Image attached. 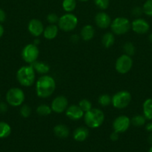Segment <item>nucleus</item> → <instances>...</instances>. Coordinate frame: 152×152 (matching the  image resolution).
Returning <instances> with one entry per match:
<instances>
[{"mask_svg":"<svg viewBox=\"0 0 152 152\" xmlns=\"http://www.w3.org/2000/svg\"><path fill=\"white\" fill-rule=\"evenodd\" d=\"M77 23L78 19L77 16L71 13H67L61 16L58 22V28L66 32L73 31L75 28H76Z\"/></svg>","mask_w":152,"mask_h":152,"instance_id":"4","label":"nucleus"},{"mask_svg":"<svg viewBox=\"0 0 152 152\" xmlns=\"http://www.w3.org/2000/svg\"><path fill=\"white\" fill-rule=\"evenodd\" d=\"M16 80L21 86L30 87L35 82V71L31 65H25L19 68L16 72Z\"/></svg>","mask_w":152,"mask_h":152,"instance_id":"3","label":"nucleus"},{"mask_svg":"<svg viewBox=\"0 0 152 152\" xmlns=\"http://www.w3.org/2000/svg\"><path fill=\"white\" fill-rule=\"evenodd\" d=\"M78 1H89V0H78Z\"/></svg>","mask_w":152,"mask_h":152,"instance_id":"45","label":"nucleus"},{"mask_svg":"<svg viewBox=\"0 0 152 152\" xmlns=\"http://www.w3.org/2000/svg\"><path fill=\"white\" fill-rule=\"evenodd\" d=\"M56 83L55 79L47 74L42 75L35 84L36 93L40 98L49 97L54 93Z\"/></svg>","mask_w":152,"mask_h":152,"instance_id":"1","label":"nucleus"},{"mask_svg":"<svg viewBox=\"0 0 152 152\" xmlns=\"http://www.w3.org/2000/svg\"><path fill=\"white\" fill-rule=\"evenodd\" d=\"M30 65H31V67L34 68L35 72L43 74V75L47 74L49 71V70H50L49 65L47 63H46V62H41V61L37 60L33 62V63H31Z\"/></svg>","mask_w":152,"mask_h":152,"instance_id":"19","label":"nucleus"},{"mask_svg":"<svg viewBox=\"0 0 152 152\" xmlns=\"http://www.w3.org/2000/svg\"><path fill=\"white\" fill-rule=\"evenodd\" d=\"M22 58L26 63L31 65L34 62L37 60L39 55H40V50L38 47L34 44H28L22 48L21 52Z\"/></svg>","mask_w":152,"mask_h":152,"instance_id":"8","label":"nucleus"},{"mask_svg":"<svg viewBox=\"0 0 152 152\" xmlns=\"http://www.w3.org/2000/svg\"><path fill=\"white\" fill-rule=\"evenodd\" d=\"M148 39H149V41L151 42H152V34H149V36H148Z\"/></svg>","mask_w":152,"mask_h":152,"instance_id":"43","label":"nucleus"},{"mask_svg":"<svg viewBox=\"0 0 152 152\" xmlns=\"http://www.w3.org/2000/svg\"><path fill=\"white\" fill-rule=\"evenodd\" d=\"M65 113L66 116L72 120H79L84 115V112L82 111L79 105L74 104L67 107Z\"/></svg>","mask_w":152,"mask_h":152,"instance_id":"14","label":"nucleus"},{"mask_svg":"<svg viewBox=\"0 0 152 152\" xmlns=\"http://www.w3.org/2000/svg\"><path fill=\"white\" fill-rule=\"evenodd\" d=\"M80 34L83 40L86 42L90 41L95 36V29L92 25H86L82 28Z\"/></svg>","mask_w":152,"mask_h":152,"instance_id":"18","label":"nucleus"},{"mask_svg":"<svg viewBox=\"0 0 152 152\" xmlns=\"http://www.w3.org/2000/svg\"><path fill=\"white\" fill-rule=\"evenodd\" d=\"M104 114L99 108H92L84 113L83 119L86 126L91 129H97L104 121Z\"/></svg>","mask_w":152,"mask_h":152,"instance_id":"2","label":"nucleus"},{"mask_svg":"<svg viewBox=\"0 0 152 152\" xmlns=\"http://www.w3.org/2000/svg\"><path fill=\"white\" fill-rule=\"evenodd\" d=\"M101 42L106 48H109L113 46L115 42V37L113 35V33L107 32L104 34L101 39Z\"/></svg>","mask_w":152,"mask_h":152,"instance_id":"22","label":"nucleus"},{"mask_svg":"<svg viewBox=\"0 0 152 152\" xmlns=\"http://www.w3.org/2000/svg\"><path fill=\"white\" fill-rule=\"evenodd\" d=\"M131 101V93L128 91H120L112 96L111 104L117 109H123L129 105Z\"/></svg>","mask_w":152,"mask_h":152,"instance_id":"7","label":"nucleus"},{"mask_svg":"<svg viewBox=\"0 0 152 152\" xmlns=\"http://www.w3.org/2000/svg\"><path fill=\"white\" fill-rule=\"evenodd\" d=\"M95 22L97 26L101 29H106L111 25V18L105 12H99L95 16Z\"/></svg>","mask_w":152,"mask_h":152,"instance_id":"15","label":"nucleus"},{"mask_svg":"<svg viewBox=\"0 0 152 152\" xmlns=\"http://www.w3.org/2000/svg\"><path fill=\"white\" fill-rule=\"evenodd\" d=\"M79 107L82 109V111L83 112H86V111H89L90 109H92V103L89 100L86 99H83L79 102L78 103Z\"/></svg>","mask_w":152,"mask_h":152,"instance_id":"29","label":"nucleus"},{"mask_svg":"<svg viewBox=\"0 0 152 152\" xmlns=\"http://www.w3.org/2000/svg\"><path fill=\"white\" fill-rule=\"evenodd\" d=\"M25 98L24 91L19 88H11L6 94V100L7 103L13 107L22 105Z\"/></svg>","mask_w":152,"mask_h":152,"instance_id":"5","label":"nucleus"},{"mask_svg":"<svg viewBox=\"0 0 152 152\" xmlns=\"http://www.w3.org/2000/svg\"><path fill=\"white\" fill-rule=\"evenodd\" d=\"M36 112L40 116H48L52 112L51 106L47 104H40L37 106Z\"/></svg>","mask_w":152,"mask_h":152,"instance_id":"24","label":"nucleus"},{"mask_svg":"<svg viewBox=\"0 0 152 152\" xmlns=\"http://www.w3.org/2000/svg\"><path fill=\"white\" fill-rule=\"evenodd\" d=\"M142 13H143L142 8H141V7H136L132 10V14L134 15V16H137V17L141 16V14Z\"/></svg>","mask_w":152,"mask_h":152,"instance_id":"34","label":"nucleus"},{"mask_svg":"<svg viewBox=\"0 0 152 152\" xmlns=\"http://www.w3.org/2000/svg\"><path fill=\"white\" fill-rule=\"evenodd\" d=\"M77 2L76 0H63L62 2L63 9L67 13H71L75 9Z\"/></svg>","mask_w":152,"mask_h":152,"instance_id":"25","label":"nucleus"},{"mask_svg":"<svg viewBox=\"0 0 152 152\" xmlns=\"http://www.w3.org/2000/svg\"><path fill=\"white\" fill-rule=\"evenodd\" d=\"M110 138L112 141H116L119 139V133L116 132H113V133L110 134Z\"/></svg>","mask_w":152,"mask_h":152,"instance_id":"37","label":"nucleus"},{"mask_svg":"<svg viewBox=\"0 0 152 152\" xmlns=\"http://www.w3.org/2000/svg\"><path fill=\"white\" fill-rule=\"evenodd\" d=\"M88 136H89V130L87 128L83 126L77 128L73 132V137L77 142H83L86 140Z\"/></svg>","mask_w":152,"mask_h":152,"instance_id":"16","label":"nucleus"},{"mask_svg":"<svg viewBox=\"0 0 152 152\" xmlns=\"http://www.w3.org/2000/svg\"><path fill=\"white\" fill-rule=\"evenodd\" d=\"M131 120L125 115H120L116 117L113 123V129L117 133H124L129 129Z\"/></svg>","mask_w":152,"mask_h":152,"instance_id":"10","label":"nucleus"},{"mask_svg":"<svg viewBox=\"0 0 152 152\" xmlns=\"http://www.w3.org/2000/svg\"><path fill=\"white\" fill-rule=\"evenodd\" d=\"M70 39L72 42H77L79 40V37L76 34H74V35H72L71 37H70Z\"/></svg>","mask_w":152,"mask_h":152,"instance_id":"38","label":"nucleus"},{"mask_svg":"<svg viewBox=\"0 0 152 152\" xmlns=\"http://www.w3.org/2000/svg\"><path fill=\"white\" fill-rule=\"evenodd\" d=\"M148 152H152V146L150 148V149H149V151H148Z\"/></svg>","mask_w":152,"mask_h":152,"instance_id":"44","label":"nucleus"},{"mask_svg":"<svg viewBox=\"0 0 152 152\" xmlns=\"http://www.w3.org/2000/svg\"><path fill=\"white\" fill-rule=\"evenodd\" d=\"M7 111V105L4 102H0V113L4 114Z\"/></svg>","mask_w":152,"mask_h":152,"instance_id":"35","label":"nucleus"},{"mask_svg":"<svg viewBox=\"0 0 152 152\" xmlns=\"http://www.w3.org/2000/svg\"><path fill=\"white\" fill-rule=\"evenodd\" d=\"M110 28L113 34L116 35H123L130 31L131 23L127 18L117 17L112 21Z\"/></svg>","mask_w":152,"mask_h":152,"instance_id":"6","label":"nucleus"},{"mask_svg":"<svg viewBox=\"0 0 152 152\" xmlns=\"http://www.w3.org/2000/svg\"><path fill=\"white\" fill-rule=\"evenodd\" d=\"M3 34H4V28H3L2 25L0 24V38L2 37Z\"/></svg>","mask_w":152,"mask_h":152,"instance_id":"40","label":"nucleus"},{"mask_svg":"<svg viewBox=\"0 0 152 152\" xmlns=\"http://www.w3.org/2000/svg\"><path fill=\"white\" fill-rule=\"evenodd\" d=\"M19 113H20L21 117H24V118H28L31 114V108L29 105H22L21 106L20 110H19Z\"/></svg>","mask_w":152,"mask_h":152,"instance_id":"31","label":"nucleus"},{"mask_svg":"<svg viewBox=\"0 0 152 152\" xmlns=\"http://www.w3.org/2000/svg\"><path fill=\"white\" fill-rule=\"evenodd\" d=\"M68 99L64 96H58L52 100L51 108L53 112L57 114L63 113L66 110L68 105Z\"/></svg>","mask_w":152,"mask_h":152,"instance_id":"11","label":"nucleus"},{"mask_svg":"<svg viewBox=\"0 0 152 152\" xmlns=\"http://www.w3.org/2000/svg\"><path fill=\"white\" fill-rule=\"evenodd\" d=\"M28 30L31 35L35 37H38L43 34L44 26L40 20L37 19H33L28 22Z\"/></svg>","mask_w":152,"mask_h":152,"instance_id":"13","label":"nucleus"},{"mask_svg":"<svg viewBox=\"0 0 152 152\" xmlns=\"http://www.w3.org/2000/svg\"><path fill=\"white\" fill-rule=\"evenodd\" d=\"M54 134L59 138H66L69 135V129L66 126L58 124L55 126L53 129Z\"/></svg>","mask_w":152,"mask_h":152,"instance_id":"20","label":"nucleus"},{"mask_svg":"<svg viewBox=\"0 0 152 152\" xmlns=\"http://www.w3.org/2000/svg\"><path fill=\"white\" fill-rule=\"evenodd\" d=\"M40 40H39V39H35L34 41V43H33V44H34L35 45L37 46L39 44H40Z\"/></svg>","mask_w":152,"mask_h":152,"instance_id":"42","label":"nucleus"},{"mask_svg":"<svg viewBox=\"0 0 152 152\" xmlns=\"http://www.w3.org/2000/svg\"><path fill=\"white\" fill-rule=\"evenodd\" d=\"M6 19V13L1 8H0V23L4 22Z\"/></svg>","mask_w":152,"mask_h":152,"instance_id":"36","label":"nucleus"},{"mask_svg":"<svg viewBox=\"0 0 152 152\" xmlns=\"http://www.w3.org/2000/svg\"><path fill=\"white\" fill-rule=\"evenodd\" d=\"M143 115L146 120H152V99L148 98L144 101L142 105Z\"/></svg>","mask_w":152,"mask_h":152,"instance_id":"21","label":"nucleus"},{"mask_svg":"<svg viewBox=\"0 0 152 152\" xmlns=\"http://www.w3.org/2000/svg\"><path fill=\"white\" fill-rule=\"evenodd\" d=\"M131 28L137 34H147L150 29V25L145 19L137 18L131 22Z\"/></svg>","mask_w":152,"mask_h":152,"instance_id":"12","label":"nucleus"},{"mask_svg":"<svg viewBox=\"0 0 152 152\" xmlns=\"http://www.w3.org/2000/svg\"><path fill=\"white\" fill-rule=\"evenodd\" d=\"M148 142L151 145H152V132L149 134L148 137Z\"/></svg>","mask_w":152,"mask_h":152,"instance_id":"41","label":"nucleus"},{"mask_svg":"<svg viewBox=\"0 0 152 152\" xmlns=\"http://www.w3.org/2000/svg\"><path fill=\"white\" fill-rule=\"evenodd\" d=\"M11 133L10 125L5 122H0V138L7 137Z\"/></svg>","mask_w":152,"mask_h":152,"instance_id":"23","label":"nucleus"},{"mask_svg":"<svg viewBox=\"0 0 152 152\" xmlns=\"http://www.w3.org/2000/svg\"><path fill=\"white\" fill-rule=\"evenodd\" d=\"M123 50L125 51V54L131 56L134 55L136 51V48L134 45L131 42H127L123 45Z\"/></svg>","mask_w":152,"mask_h":152,"instance_id":"28","label":"nucleus"},{"mask_svg":"<svg viewBox=\"0 0 152 152\" xmlns=\"http://www.w3.org/2000/svg\"><path fill=\"white\" fill-rule=\"evenodd\" d=\"M59 18L58 15L55 13H49L47 16V21L50 25H56V23H58V21H59Z\"/></svg>","mask_w":152,"mask_h":152,"instance_id":"33","label":"nucleus"},{"mask_svg":"<svg viewBox=\"0 0 152 152\" xmlns=\"http://www.w3.org/2000/svg\"><path fill=\"white\" fill-rule=\"evenodd\" d=\"M133 66V59L131 56L127 54H122L116 59L115 68L119 74H125L131 71Z\"/></svg>","mask_w":152,"mask_h":152,"instance_id":"9","label":"nucleus"},{"mask_svg":"<svg viewBox=\"0 0 152 152\" xmlns=\"http://www.w3.org/2000/svg\"><path fill=\"white\" fill-rule=\"evenodd\" d=\"M94 3L101 10H106L110 4V0H94Z\"/></svg>","mask_w":152,"mask_h":152,"instance_id":"32","label":"nucleus"},{"mask_svg":"<svg viewBox=\"0 0 152 152\" xmlns=\"http://www.w3.org/2000/svg\"><path fill=\"white\" fill-rule=\"evenodd\" d=\"M145 129L149 132H152V122L148 123L145 126Z\"/></svg>","mask_w":152,"mask_h":152,"instance_id":"39","label":"nucleus"},{"mask_svg":"<svg viewBox=\"0 0 152 152\" xmlns=\"http://www.w3.org/2000/svg\"><path fill=\"white\" fill-rule=\"evenodd\" d=\"M146 122V118L145 117L144 115H135L132 117V119L131 120V123L134 126H137V127H140V126H142L145 124Z\"/></svg>","mask_w":152,"mask_h":152,"instance_id":"26","label":"nucleus"},{"mask_svg":"<svg viewBox=\"0 0 152 152\" xmlns=\"http://www.w3.org/2000/svg\"><path fill=\"white\" fill-rule=\"evenodd\" d=\"M58 31H59V28H58V25H49L46 28H44V31L43 33V37L46 39H53L58 36Z\"/></svg>","mask_w":152,"mask_h":152,"instance_id":"17","label":"nucleus"},{"mask_svg":"<svg viewBox=\"0 0 152 152\" xmlns=\"http://www.w3.org/2000/svg\"><path fill=\"white\" fill-rule=\"evenodd\" d=\"M143 13L148 16H152V0H146L142 7Z\"/></svg>","mask_w":152,"mask_h":152,"instance_id":"30","label":"nucleus"},{"mask_svg":"<svg viewBox=\"0 0 152 152\" xmlns=\"http://www.w3.org/2000/svg\"><path fill=\"white\" fill-rule=\"evenodd\" d=\"M98 102L101 106L107 107L111 104L112 97L107 94H104L100 95L98 99Z\"/></svg>","mask_w":152,"mask_h":152,"instance_id":"27","label":"nucleus"}]
</instances>
